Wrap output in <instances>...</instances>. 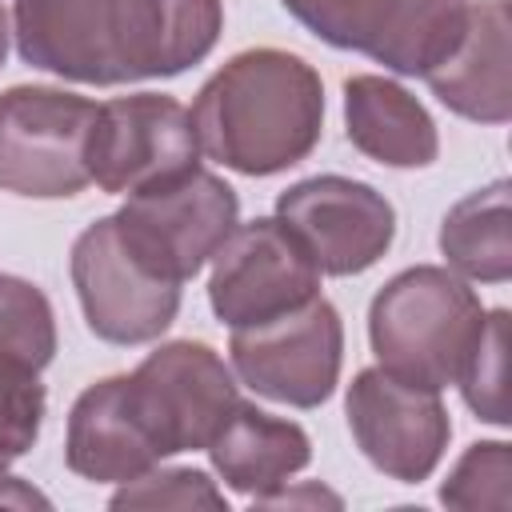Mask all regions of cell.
Instances as JSON below:
<instances>
[{
  "mask_svg": "<svg viewBox=\"0 0 512 512\" xmlns=\"http://www.w3.org/2000/svg\"><path fill=\"white\" fill-rule=\"evenodd\" d=\"M28 64L80 84L176 76L200 64L224 24L220 0H16Z\"/></svg>",
  "mask_w": 512,
  "mask_h": 512,
  "instance_id": "1",
  "label": "cell"
},
{
  "mask_svg": "<svg viewBox=\"0 0 512 512\" xmlns=\"http://www.w3.org/2000/svg\"><path fill=\"white\" fill-rule=\"evenodd\" d=\"M188 112L204 156L244 176H272L316 148L324 84L300 56L252 48L232 56Z\"/></svg>",
  "mask_w": 512,
  "mask_h": 512,
  "instance_id": "2",
  "label": "cell"
},
{
  "mask_svg": "<svg viewBox=\"0 0 512 512\" xmlns=\"http://www.w3.org/2000/svg\"><path fill=\"white\" fill-rule=\"evenodd\" d=\"M480 324V296L464 276L432 264L392 276L368 308V340L380 368L432 392L456 384Z\"/></svg>",
  "mask_w": 512,
  "mask_h": 512,
  "instance_id": "3",
  "label": "cell"
},
{
  "mask_svg": "<svg viewBox=\"0 0 512 512\" xmlns=\"http://www.w3.org/2000/svg\"><path fill=\"white\" fill-rule=\"evenodd\" d=\"M96 104L88 96L16 84L0 96V188L36 200L76 196L92 184L88 132Z\"/></svg>",
  "mask_w": 512,
  "mask_h": 512,
  "instance_id": "4",
  "label": "cell"
},
{
  "mask_svg": "<svg viewBox=\"0 0 512 512\" xmlns=\"http://www.w3.org/2000/svg\"><path fill=\"white\" fill-rule=\"evenodd\" d=\"M236 192L208 168H188L140 192H128L116 212L124 244L160 276L184 284L196 276L224 236L236 228Z\"/></svg>",
  "mask_w": 512,
  "mask_h": 512,
  "instance_id": "5",
  "label": "cell"
},
{
  "mask_svg": "<svg viewBox=\"0 0 512 512\" xmlns=\"http://www.w3.org/2000/svg\"><path fill=\"white\" fill-rule=\"evenodd\" d=\"M132 412L160 456L208 448L240 404L232 368L200 340H172L124 376Z\"/></svg>",
  "mask_w": 512,
  "mask_h": 512,
  "instance_id": "6",
  "label": "cell"
},
{
  "mask_svg": "<svg viewBox=\"0 0 512 512\" xmlns=\"http://www.w3.org/2000/svg\"><path fill=\"white\" fill-rule=\"evenodd\" d=\"M304 28L392 72L424 76L460 40L468 0H280Z\"/></svg>",
  "mask_w": 512,
  "mask_h": 512,
  "instance_id": "7",
  "label": "cell"
},
{
  "mask_svg": "<svg viewBox=\"0 0 512 512\" xmlns=\"http://www.w3.org/2000/svg\"><path fill=\"white\" fill-rule=\"evenodd\" d=\"M228 352L236 376L252 392L276 404L316 408L332 396L340 376V356H344L340 312L324 296H312L284 316L232 328Z\"/></svg>",
  "mask_w": 512,
  "mask_h": 512,
  "instance_id": "8",
  "label": "cell"
},
{
  "mask_svg": "<svg viewBox=\"0 0 512 512\" xmlns=\"http://www.w3.org/2000/svg\"><path fill=\"white\" fill-rule=\"evenodd\" d=\"M72 284L88 328L108 344H148L180 308V284L152 272L124 244L116 216H104L76 236Z\"/></svg>",
  "mask_w": 512,
  "mask_h": 512,
  "instance_id": "9",
  "label": "cell"
},
{
  "mask_svg": "<svg viewBox=\"0 0 512 512\" xmlns=\"http://www.w3.org/2000/svg\"><path fill=\"white\" fill-rule=\"evenodd\" d=\"M200 164L192 112L164 92H136L96 104L88 172L104 192H140Z\"/></svg>",
  "mask_w": 512,
  "mask_h": 512,
  "instance_id": "10",
  "label": "cell"
},
{
  "mask_svg": "<svg viewBox=\"0 0 512 512\" xmlns=\"http://www.w3.org/2000/svg\"><path fill=\"white\" fill-rule=\"evenodd\" d=\"M320 296V268L272 216L236 224L212 252L208 304L228 328L264 324Z\"/></svg>",
  "mask_w": 512,
  "mask_h": 512,
  "instance_id": "11",
  "label": "cell"
},
{
  "mask_svg": "<svg viewBox=\"0 0 512 512\" xmlns=\"http://www.w3.org/2000/svg\"><path fill=\"white\" fill-rule=\"evenodd\" d=\"M276 220L300 240L320 276H356L372 268L392 236V204L364 180L348 176H312L280 192Z\"/></svg>",
  "mask_w": 512,
  "mask_h": 512,
  "instance_id": "12",
  "label": "cell"
},
{
  "mask_svg": "<svg viewBox=\"0 0 512 512\" xmlns=\"http://www.w3.org/2000/svg\"><path fill=\"white\" fill-rule=\"evenodd\" d=\"M344 408L360 452L372 460V468H380L400 484H416L432 476L452 436L440 392L408 384L384 372L380 364L356 372Z\"/></svg>",
  "mask_w": 512,
  "mask_h": 512,
  "instance_id": "13",
  "label": "cell"
},
{
  "mask_svg": "<svg viewBox=\"0 0 512 512\" xmlns=\"http://www.w3.org/2000/svg\"><path fill=\"white\" fill-rule=\"evenodd\" d=\"M444 108L480 124H504L512 116L508 84V4L468 0V20L456 48L424 72Z\"/></svg>",
  "mask_w": 512,
  "mask_h": 512,
  "instance_id": "14",
  "label": "cell"
},
{
  "mask_svg": "<svg viewBox=\"0 0 512 512\" xmlns=\"http://www.w3.org/2000/svg\"><path fill=\"white\" fill-rule=\"evenodd\" d=\"M64 460L76 476L96 484H124L156 468L164 456L148 440L140 416L132 412L124 376H108L80 392L68 416Z\"/></svg>",
  "mask_w": 512,
  "mask_h": 512,
  "instance_id": "15",
  "label": "cell"
},
{
  "mask_svg": "<svg viewBox=\"0 0 512 512\" xmlns=\"http://www.w3.org/2000/svg\"><path fill=\"white\" fill-rule=\"evenodd\" d=\"M208 456L228 488L256 500V496L288 484V476H296L312 460V444L300 424L276 420V416L260 412L256 404L240 400L228 412V420L220 424V432L212 436Z\"/></svg>",
  "mask_w": 512,
  "mask_h": 512,
  "instance_id": "16",
  "label": "cell"
},
{
  "mask_svg": "<svg viewBox=\"0 0 512 512\" xmlns=\"http://www.w3.org/2000/svg\"><path fill=\"white\" fill-rule=\"evenodd\" d=\"M344 120L348 140L388 168H424L436 160V124L396 80L352 76L344 84Z\"/></svg>",
  "mask_w": 512,
  "mask_h": 512,
  "instance_id": "17",
  "label": "cell"
},
{
  "mask_svg": "<svg viewBox=\"0 0 512 512\" xmlns=\"http://www.w3.org/2000/svg\"><path fill=\"white\" fill-rule=\"evenodd\" d=\"M440 252L456 276L480 284H504L512 276L508 240V184L496 180L464 196L440 224Z\"/></svg>",
  "mask_w": 512,
  "mask_h": 512,
  "instance_id": "18",
  "label": "cell"
},
{
  "mask_svg": "<svg viewBox=\"0 0 512 512\" xmlns=\"http://www.w3.org/2000/svg\"><path fill=\"white\" fill-rule=\"evenodd\" d=\"M56 352V320L48 296L20 280L0 272V360L40 372Z\"/></svg>",
  "mask_w": 512,
  "mask_h": 512,
  "instance_id": "19",
  "label": "cell"
},
{
  "mask_svg": "<svg viewBox=\"0 0 512 512\" xmlns=\"http://www.w3.org/2000/svg\"><path fill=\"white\" fill-rule=\"evenodd\" d=\"M504 380H508V312H484V324L476 332L472 352L464 356V368L456 376L464 404L488 420V424H508V400H504Z\"/></svg>",
  "mask_w": 512,
  "mask_h": 512,
  "instance_id": "20",
  "label": "cell"
},
{
  "mask_svg": "<svg viewBox=\"0 0 512 512\" xmlns=\"http://www.w3.org/2000/svg\"><path fill=\"white\" fill-rule=\"evenodd\" d=\"M440 500L448 508H496L512 504V452L504 440L472 444L448 472Z\"/></svg>",
  "mask_w": 512,
  "mask_h": 512,
  "instance_id": "21",
  "label": "cell"
},
{
  "mask_svg": "<svg viewBox=\"0 0 512 512\" xmlns=\"http://www.w3.org/2000/svg\"><path fill=\"white\" fill-rule=\"evenodd\" d=\"M40 420H44L40 372L0 360V472L36 444Z\"/></svg>",
  "mask_w": 512,
  "mask_h": 512,
  "instance_id": "22",
  "label": "cell"
},
{
  "mask_svg": "<svg viewBox=\"0 0 512 512\" xmlns=\"http://www.w3.org/2000/svg\"><path fill=\"white\" fill-rule=\"evenodd\" d=\"M112 508H228L224 492L200 468H148L112 496Z\"/></svg>",
  "mask_w": 512,
  "mask_h": 512,
  "instance_id": "23",
  "label": "cell"
},
{
  "mask_svg": "<svg viewBox=\"0 0 512 512\" xmlns=\"http://www.w3.org/2000/svg\"><path fill=\"white\" fill-rule=\"evenodd\" d=\"M252 504H260V508H292V504H332V508H340V496L336 492H328V488H320V484H304V488H272V492H264V496H256Z\"/></svg>",
  "mask_w": 512,
  "mask_h": 512,
  "instance_id": "24",
  "label": "cell"
},
{
  "mask_svg": "<svg viewBox=\"0 0 512 512\" xmlns=\"http://www.w3.org/2000/svg\"><path fill=\"white\" fill-rule=\"evenodd\" d=\"M0 504H12V508H48V496H40L36 488H28L20 476H4L0 472Z\"/></svg>",
  "mask_w": 512,
  "mask_h": 512,
  "instance_id": "25",
  "label": "cell"
},
{
  "mask_svg": "<svg viewBox=\"0 0 512 512\" xmlns=\"http://www.w3.org/2000/svg\"><path fill=\"white\" fill-rule=\"evenodd\" d=\"M8 12H4V0H0V68H4V56H8Z\"/></svg>",
  "mask_w": 512,
  "mask_h": 512,
  "instance_id": "26",
  "label": "cell"
}]
</instances>
